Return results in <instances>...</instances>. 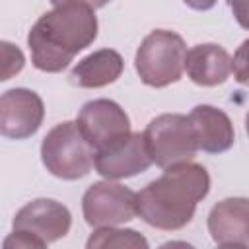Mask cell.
Returning a JSON list of instances; mask_svg holds the SVG:
<instances>
[{
	"mask_svg": "<svg viewBox=\"0 0 249 249\" xmlns=\"http://www.w3.org/2000/svg\"><path fill=\"white\" fill-rule=\"evenodd\" d=\"M97 27L93 6L80 0L56 4L45 12L27 33L33 66L49 74L62 72L78 53L95 41Z\"/></svg>",
	"mask_w": 249,
	"mask_h": 249,
	"instance_id": "6da1fadb",
	"label": "cell"
},
{
	"mask_svg": "<svg viewBox=\"0 0 249 249\" xmlns=\"http://www.w3.org/2000/svg\"><path fill=\"white\" fill-rule=\"evenodd\" d=\"M210 193V175L206 167L195 161L175 163L136 193L138 216L152 228L175 231L185 228L196 206Z\"/></svg>",
	"mask_w": 249,
	"mask_h": 249,
	"instance_id": "7a4b0ae2",
	"label": "cell"
},
{
	"mask_svg": "<svg viewBox=\"0 0 249 249\" xmlns=\"http://www.w3.org/2000/svg\"><path fill=\"white\" fill-rule=\"evenodd\" d=\"M41 161L51 175L76 181L95 167V148L88 142L78 123L64 121L53 126L43 138Z\"/></svg>",
	"mask_w": 249,
	"mask_h": 249,
	"instance_id": "3957f363",
	"label": "cell"
},
{
	"mask_svg": "<svg viewBox=\"0 0 249 249\" xmlns=\"http://www.w3.org/2000/svg\"><path fill=\"white\" fill-rule=\"evenodd\" d=\"M185 58L187 45L179 33L154 29L142 39L134 54V68L142 84L150 88H165L181 80Z\"/></svg>",
	"mask_w": 249,
	"mask_h": 249,
	"instance_id": "277c9868",
	"label": "cell"
},
{
	"mask_svg": "<svg viewBox=\"0 0 249 249\" xmlns=\"http://www.w3.org/2000/svg\"><path fill=\"white\" fill-rule=\"evenodd\" d=\"M144 140L152 163L165 169L175 163L193 161L198 152L189 115L163 113L154 117L144 128Z\"/></svg>",
	"mask_w": 249,
	"mask_h": 249,
	"instance_id": "5b68a950",
	"label": "cell"
},
{
	"mask_svg": "<svg viewBox=\"0 0 249 249\" xmlns=\"http://www.w3.org/2000/svg\"><path fill=\"white\" fill-rule=\"evenodd\" d=\"M82 214L91 228L126 224L138 216L136 193L113 179L97 181L82 196Z\"/></svg>",
	"mask_w": 249,
	"mask_h": 249,
	"instance_id": "8992f818",
	"label": "cell"
},
{
	"mask_svg": "<svg viewBox=\"0 0 249 249\" xmlns=\"http://www.w3.org/2000/svg\"><path fill=\"white\" fill-rule=\"evenodd\" d=\"M76 123L84 132V136L88 138V142L95 148V152L111 146L113 142L132 132L130 119L124 113V109L117 101L105 97L84 103Z\"/></svg>",
	"mask_w": 249,
	"mask_h": 249,
	"instance_id": "52a82bcc",
	"label": "cell"
},
{
	"mask_svg": "<svg viewBox=\"0 0 249 249\" xmlns=\"http://www.w3.org/2000/svg\"><path fill=\"white\" fill-rule=\"evenodd\" d=\"M45 119V105L37 91L14 88L0 97V132L12 140L33 136Z\"/></svg>",
	"mask_w": 249,
	"mask_h": 249,
	"instance_id": "ba28073f",
	"label": "cell"
},
{
	"mask_svg": "<svg viewBox=\"0 0 249 249\" xmlns=\"http://www.w3.org/2000/svg\"><path fill=\"white\" fill-rule=\"evenodd\" d=\"M150 165L152 158L148 154L142 132H130L111 146L95 152V171L105 179L117 181L134 177L144 173Z\"/></svg>",
	"mask_w": 249,
	"mask_h": 249,
	"instance_id": "9c48e42d",
	"label": "cell"
},
{
	"mask_svg": "<svg viewBox=\"0 0 249 249\" xmlns=\"http://www.w3.org/2000/svg\"><path fill=\"white\" fill-rule=\"evenodd\" d=\"M70 210L54 198H35L21 206L12 220L14 230L29 231L47 245L64 237L70 231Z\"/></svg>",
	"mask_w": 249,
	"mask_h": 249,
	"instance_id": "30bf717a",
	"label": "cell"
},
{
	"mask_svg": "<svg viewBox=\"0 0 249 249\" xmlns=\"http://www.w3.org/2000/svg\"><path fill=\"white\" fill-rule=\"evenodd\" d=\"M208 233L222 247L249 245V198L230 196L212 206L208 212Z\"/></svg>",
	"mask_w": 249,
	"mask_h": 249,
	"instance_id": "8fae6325",
	"label": "cell"
},
{
	"mask_svg": "<svg viewBox=\"0 0 249 249\" xmlns=\"http://www.w3.org/2000/svg\"><path fill=\"white\" fill-rule=\"evenodd\" d=\"M198 150L206 154H224L235 142V130L230 117L214 105H196L189 113Z\"/></svg>",
	"mask_w": 249,
	"mask_h": 249,
	"instance_id": "7c38bea8",
	"label": "cell"
},
{
	"mask_svg": "<svg viewBox=\"0 0 249 249\" xmlns=\"http://www.w3.org/2000/svg\"><path fill=\"white\" fill-rule=\"evenodd\" d=\"M185 70L193 84L202 88H214L230 78L231 56L222 45L200 43L187 51Z\"/></svg>",
	"mask_w": 249,
	"mask_h": 249,
	"instance_id": "4fadbf2b",
	"label": "cell"
},
{
	"mask_svg": "<svg viewBox=\"0 0 249 249\" xmlns=\"http://www.w3.org/2000/svg\"><path fill=\"white\" fill-rule=\"evenodd\" d=\"M124 60L115 49H99L84 56L72 70L70 82L78 88L93 89L117 82L123 74Z\"/></svg>",
	"mask_w": 249,
	"mask_h": 249,
	"instance_id": "5bb4252c",
	"label": "cell"
},
{
	"mask_svg": "<svg viewBox=\"0 0 249 249\" xmlns=\"http://www.w3.org/2000/svg\"><path fill=\"white\" fill-rule=\"evenodd\" d=\"M88 249H148V239L136 230H126L119 226L95 228V231L86 241Z\"/></svg>",
	"mask_w": 249,
	"mask_h": 249,
	"instance_id": "9a60e30c",
	"label": "cell"
},
{
	"mask_svg": "<svg viewBox=\"0 0 249 249\" xmlns=\"http://www.w3.org/2000/svg\"><path fill=\"white\" fill-rule=\"evenodd\" d=\"M231 72L237 84L249 86V39H245L233 53L231 58Z\"/></svg>",
	"mask_w": 249,
	"mask_h": 249,
	"instance_id": "2e32d148",
	"label": "cell"
},
{
	"mask_svg": "<svg viewBox=\"0 0 249 249\" xmlns=\"http://www.w3.org/2000/svg\"><path fill=\"white\" fill-rule=\"evenodd\" d=\"M2 54H4V72H2V80H10L14 74H18L21 68H23V53L8 43V41H2Z\"/></svg>",
	"mask_w": 249,
	"mask_h": 249,
	"instance_id": "e0dca14e",
	"label": "cell"
},
{
	"mask_svg": "<svg viewBox=\"0 0 249 249\" xmlns=\"http://www.w3.org/2000/svg\"><path fill=\"white\" fill-rule=\"evenodd\" d=\"M4 249H45L47 243L41 241L39 237H35L29 231H21V230H14L6 239H4Z\"/></svg>",
	"mask_w": 249,
	"mask_h": 249,
	"instance_id": "ac0fdd59",
	"label": "cell"
},
{
	"mask_svg": "<svg viewBox=\"0 0 249 249\" xmlns=\"http://www.w3.org/2000/svg\"><path fill=\"white\" fill-rule=\"evenodd\" d=\"M228 6L235 18V21L249 31V0H228Z\"/></svg>",
	"mask_w": 249,
	"mask_h": 249,
	"instance_id": "d6986e66",
	"label": "cell"
},
{
	"mask_svg": "<svg viewBox=\"0 0 249 249\" xmlns=\"http://www.w3.org/2000/svg\"><path fill=\"white\" fill-rule=\"evenodd\" d=\"M189 8L196 10V12H206V10H212L216 6L218 0H183Z\"/></svg>",
	"mask_w": 249,
	"mask_h": 249,
	"instance_id": "ffe728a7",
	"label": "cell"
},
{
	"mask_svg": "<svg viewBox=\"0 0 249 249\" xmlns=\"http://www.w3.org/2000/svg\"><path fill=\"white\" fill-rule=\"evenodd\" d=\"M53 6H56V4H62V2H68V0H49ZM80 2H86V4H89V6H93L95 10L97 8H103V6H107L111 0H80Z\"/></svg>",
	"mask_w": 249,
	"mask_h": 249,
	"instance_id": "44dd1931",
	"label": "cell"
},
{
	"mask_svg": "<svg viewBox=\"0 0 249 249\" xmlns=\"http://www.w3.org/2000/svg\"><path fill=\"white\" fill-rule=\"evenodd\" d=\"M245 132H247V136H249V113H247V117H245Z\"/></svg>",
	"mask_w": 249,
	"mask_h": 249,
	"instance_id": "7402d4cb",
	"label": "cell"
}]
</instances>
